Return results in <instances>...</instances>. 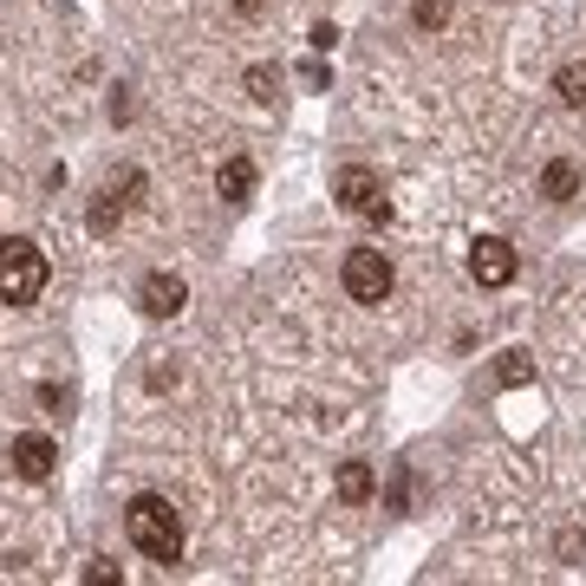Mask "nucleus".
Instances as JSON below:
<instances>
[{
	"mask_svg": "<svg viewBox=\"0 0 586 586\" xmlns=\"http://www.w3.org/2000/svg\"><path fill=\"white\" fill-rule=\"evenodd\" d=\"M124 535H130V548H137L144 561H157V568H176V561H183V528H176V509H170L163 496H130Z\"/></svg>",
	"mask_w": 586,
	"mask_h": 586,
	"instance_id": "1",
	"label": "nucleus"
},
{
	"mask_svg": "<svg viewBox=\"0 0 586 586\" xmlns=\"http://www.w3.org/2000/svg\"><path fill=\"white\" fill-rule=\"evenodd\" d=\"M46 294V254L33 241H0V300L7 307H33Z\"/></svg>",
	"mask_w": 586,
	"mask_h": 586,
	"instance_id": "2",
	"label": "nucleus"
},
{
	"mask_svg": "<svg viewBox=\"0 0 586 586\" xmlns=\"http://www.w3.org/2000/svg\"><path fill=\"white\" fill-rule=\"evenodd\" d=\"M339 280H346V294H352L359 307H378V300H391V287H398L385 248H352L346 267H339Z\"/></svg>",
	"mask_w": 586,
	"mask_h": 586,
	"instance_id": "3",
	"label": "nucleus"
},
{
	"mask_svg": "<svg viewBox=\"0 0 586 586\" xmlns=\"http://www.w3.org/2000/svg\"><path fill=\"white\" fill-rule=\"evenodd\" d=\"M333 196H339V209H346V215H359V222H372V228H385V222H391V202H385V189H378V176H372L365 163H346V170H339V183H333Z\"/></svg>",
	"mask_w": 586,
	"mask_h": 586,
	"instance_id": "4",
	"label": "nucleus"
},
{
	"mask_svg": "<svg viewBox=\"0 0 586 586\" xmlns=\"http://www.w3.org/2000/svg\"><path fill=\"white\" fill-rule=\"evenodd\" d=\"M515 274H522V254H515L502 235H476V241H470V280H476V287L496 294V287H509Z\"/></svg>",
	"mask_w": 586,
	"mask_h": 586,
	"instance_id": "5",
	"label": "nucleus"
},
{
	"mask_svg": "<svg viewBox=\"0 0 586 586\" xmlns=\"http://www.w3.org/2000/svg\"><path fill=\"white\" fill-rule=\"evenodd\" d=\"M183 300H189V280H183V274H163V267H157V274L137 280V313H144V320H176Z\"/></svg>",
	"mask_w": 586,
	"mask_h": 586,
	"instance_id": "6",
	"label": "nucleus"
},
{
	"mask_svg": "<svg viewBox=\"0 0 586 586\" xmlns=\"http://www.w3.org/2000/svg\"><path fill=\"white\" fill-rule=\"evenodd\" d=\"M7 463H13V476H20V483H46V476L59 470V444H52V437H33V431H26V437H13Z\"/></svg>",
	"mask_w": 586,
	"mask_h": 586,
	"instance_id": "7",
	"label": "nucleus"
},
{
	"mask_svg": "<svg viewBox=\"0 0 586 586\" xmlns=\"http://www.w3.org/2000/svg\"><path fill=\"white\" fill-rule=\"evenodd\" d=\"M333 496H339L346 509H365V502H378V470H372L365 457H346V463H339V476H333Z\"/></svg>",
	"mask_w": 586,
	"mask_h": 586,
	"instance_id": "8",
	"label": "nucleus"
},
{
	"mask_svg": "<svg viewBox=\"0 0 586 586\" xmlns=\"http://www.w3.org/2000/svg\"><path fill=\"white\" fill-rule=\"evenodd\" d=\"M124 215H130L124 189H117V183H104V189L91 196V209H85V228H91V235H117V228H124Z\"/></svg>",
	"mask_w": 586,
	"mask_h": 586,
	"instance_id": "9",
	"label": "nucleus"
},
{
	"mask_svg": "<svg viewBox=\"0 0 586 586\" xmlns=\"http://www.w3.org/2000/svg\"><path fill=\"white\" fill-rule=\"evenodd\" d=\"M541 196H548V202H574V196H581V163H574V157H554V163L541 170Z\"/></svg>",
	"mask_w": 586,
	"mask_h": 586,
	"instance_id": "10",
	"label": "nucleus"
},
{
	"mask_svg": "<svg viewBox=\"0 0 586 586\" xmlns=\"http://www.w3.org/2000/svg\"><path fill=\"white\" fill-rule=\"evenodd\" d=\"M215 189H222V202H248V196H254V163H248V157H228V163L215 170Z\"/></svg>",
	"mask_w": 586,
	"mask_h": 586,
	"instance_id": "11",
	"label": "nucleus"
},
{
	"mask_svg": "<svg viewBox=\"0 0 586 586\" xmlns=\"http://www.w3.org/2000/svg\"><path fill=\"white\" fill-rule=\"evenodd\" d=\"M554 98H561L568 111H586V59H568V65L554 72Z\"/></svg>",
	"mask_w": 586,
	"mask_h": 586,
	"instance_id": "12",
	"label": "nucleus"
},
{
	"mask_svg": "<svg viewBox=\"0 0 586 586\" xmlns=\"http://www.w3.org/2000/svg\"><path fill=\"white\" fill-rule=\"evenodd\" d=\"M496 385H509V391L535 385V359H528V352H502V359H496Z\"/></svg>",
	"mask_w": 586,
	"mask_h": 586,
	"instance_id": "13",
	"label": "nucleus"
},
{
	"mask_svg": "<svg viewBox=\"0 0 586 586\" xmlns=\"http://www.w3.org/2000/svg\"><path fill=\"white\" fill-rule=\"evenodd\" d=\"M450 13H457L450 0H411V26H417V33H444Z\"/></svg>",
	"mask_w": 586,
	"mask_h": 586,
	"instance_id": "14",
	"label": "nucleus"
},
{
	"mask_svg": "<svg viewBox=\"0 0 586 586\" xmlns=\"http://www.w3.org/2000/svg\"><path fill=\"white\" fill-rule=\"evenodd\" d=\"M241 85H248V98H254V104H267V98L280 91V72H274V65H248V72H241Z\"/></svg>",
	"mask_w": 586,
	"mask_h": 586,
	"instance_id": "15",
	"label": "nucleus"
},
{
	"mask_svg": "<svg viewBox=\"0 0 586 586\" xmlns=\"http://www.w3.org/2000/svg\"><path fill=\"white\" fill-rule=\"evenodd\" d=\"M111 183H117V189H124V202H130V209H144V202H150V176H144V170H137V163H124V170H117V176H111Z\"/></svg>",
	"mask_w": 586,
	"mask_h": 586,
	"instance_id": "16",
	"label": "nucleus"
},
{
	"mask_svg": "<svg viewBox=\"0 0 586 586\" xmlns=\"http://www.w3.org/2000/svg\"><path fill=\"white\" fill-rule=\"evenodd\" d=\"M411 496H417V476H411V463H398V470H391V489H385V502L404 515V509H411Z\"/></svg>",
	"mask_w": 586,
	"mask_h": 586,
	"instance_id": "17",
	"label": "nucleus"
},
{
	"mask_svg": "<svg viewBox=\"0 0 586 586\" xmlns=\"http://www.w3.org/2000/svg\"><path fill=\"white\" fill-rule=\"evenodd\" d=\"M33 398H39V411H46V417H65V411H72V391H59V385H39Z\"/></svg>",
	"mask_w": 586,
	"mask_h": 586,
	"instance_id": "18",
	"label": "nucleus"
},
{
	"mask_svg": "<svg viewBox=\"0 0 586 586\" xmlns=\"http://www.w3.org/2000/svg\"><path fill=\"white\" fill-rule=\"evenodd\" d=\"M300 85H307V91H326V85H333V72H326L320 59H307V65H300Z\"/></svg>",
	"mask_w": 586,
	"mask_h": 586,
	"instance_id": "19",
	"label": "nucleus"
},
{
	"mask_svg": "<svg viewBox=\"0 0 586 586\" xmlns=\"http://www.w3.org/2000/svg\"><path fill=\"white\" fill-rule=\"evenodd\" d=\"M554 554H561V561H568V568H574V561H581V554H586V535H574V528H568V535H561V541H554Z\"/></svg>",
	"mask_w": 586,
	"mask_h": 586,
	"instance_id": "20",
	"label": "nucleus"
},
{
	"mask_svg": "<svg viewBox=\"0 0 586 586\" xmlns=\"http://www.w3.org/2000/svg\"><path fill=\"white\" fill-rule=\"evenodd\" d=\"M333 39H339V26H333V20H320V26L307 33V46H313V52H333Z\"/></svg>",
	"mask_w": 586,
	"mask_h": 586,
	"instance_id": "21",
	"label": "nucleus"
},
{
	"mask_svg": "<svg viewBox=\"0 0 586 586\" xmlns=\"http://www.w3.org/2000/svg\"><path fill=\"white\" fill-rule=\"evenodd\" d=\"M85 581H91V586H111V581H124V574H117V561H91V568H85Z\"/></svg>",
	"mask_w": 586,
	"mask_h": 586,
	"instance_id": "22",
	"label": "nucleus"
},
{
	"mask_svg": "<svg viewBox=\"0 0 586 586\" xmlns=\"http://www.w3.org/2000/svg\"><path fill=\"white\" fill-rule=\"evenodd\" d=\"M228 7H235V20H261L267 13V0H228Z\"/></svg>",
	"mask_w": 586,
	"mask_h": 586,
	"instance_id": "23",
	"label": "nucleus"
}]
</instances>
